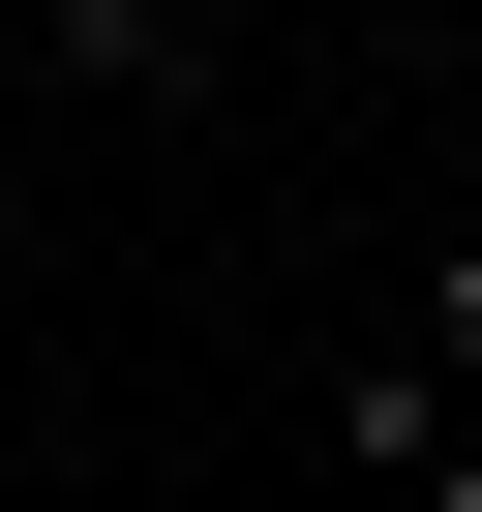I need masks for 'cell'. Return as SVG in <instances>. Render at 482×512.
<instances>
[{
    "label": "cell",
    "instance_id": "6da1fadb",
    "mask_svg": "<svg viewBox=\"0 0 482 512\" xmlns=\"http://www.w3.org/2000/svg\"><path fill=\"white\" fill-rule=\"evenodd\" d=\"M452 422H482V392H452V362H422V332H362V362H332V452H362V482H422V452H452Z\"/></svg>",
    "mask_w": 482,
    "mask_h": 512
},
{
    "label": "cell",
    "instance_id": "7a4b0ae2",
    "mask_svg": "<svg viewBox=\"0 0 482 512\" xmlns=\"http://www.w3.org/2000/svg\"><path fill=\"white\" fill-rule=\"evenodd\" d=\"M31 61H61V91H211V31H181V0H61Z\"/></svg>",
    "mask_w": 482,
    "mask_h": 512
},
{
    "label": "cell",
    "instance_id": "3957f363",
    "mask_svg": "<svg viewBox=\"0 0 482 512\" xmlns=\"http://www.w3.org/2000/svg\"><path fill=\"white\" fill-rule=\"evenodd\" d=\"M422 362H452V392H482V241H452V272H422Z\"/></svg>",
    "mask_w": 482,
    "mask_h": 512
},
{
    "label": "cell",
    "instance_id": "277c9868",
    "mask_svg": "<svg viewBox=\"0 0 482 512\" xmlns=\"http://www.w3.org/2000/svg\"><path fill=\"white\" fill-rule=\"evenodd\" d=\"M392 512H482V422H452V452H422V482H392Z\"/></svg>",
    "mask_w": 482,
    "mask_h": 512
},
{
    "label": "cell",
    "instance_id": "5b68a950",
    "mask_svg": "<svg viewBox=\"0 0 482 512\" xmlns=\"http://www.w3.org/2000/svg\"><path fill=\"white\" fill-rule=\"evenodd\" d=\"M0 272H31V151H0Z\"/></svg>",
    "mask_w": 482,
    "mask_h": 512
}]
</instances>
